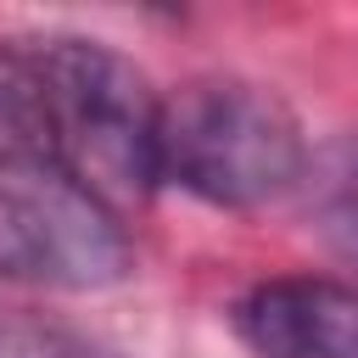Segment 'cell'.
Masks as SVG:
<instances>
[{
  "label": "cell",
  "instance_id": "6da1fadb",
  "mask_svg": "<svg viewBox=\"0 0 358 358\" xmlns=\"http://www.w3.org/2000/svg\"><path fill=\"white\" fill-rule=\"evenodd\" d=\"M157 112L151 78L112 45L84 34H17L0 45V117L17 145L117 218L157 185Z\"/></svg>",
  "mask_w": 358,
  "mask_h": 358
},
{
  "label": "cell",
  "instance_id": "7a4b0ae2",
  "mask_svg": "<svg viewBox=\"0 0 358 358\" xmlns=\"http://www.w3.org/2000/svg\"><path fill=\"white\" fill-rule=\"evenodd\" d=\"M157 168L213 207H263L302 185L308 140L296 112L235 73H207L162 95Z\"/></svg>",
  "mask_w": 358,
  "mask_h": 358
},
{
  "label": "cell",
  "instance_id": "3957f363",
  "mask_svg": "<svg viewBox=\"0 0 358 358\" xmlns=\"http://www.w3.org/2000/svg\"><path fill=\"white\" fill-rule=\"evenodd\" d=\"M129 263V229L106 201L22 145L0 151V274L56 291H101L117 285Z\"/></svg>",
  "mask_w": 358,
  "mask_h": 358
},
{
  "label": "cell",
  "instance_id": "277c9868",
  "mask_svg": "<svg viewBox=\"0 0 358 358\" xmlns=\"http://www.w3.org/2000/svg\"><path fill=\"white\" fill-rule=\"evenodd\" d=\"M235 336L257 358H358V285L330 274L257 280L235 302Z\"/></svg>",
  "mask_w": 358,
  "mask_h": 358
},
{
  "label": "cell",
  "instance_id": "5b68a950",
  "mask_svg": "<svg viewBox=\"0 0 358 358\" xmlns=\"http://www.w3.org/2000/svg\"><path fill=\"white\" fill-rule=\"evenodd\" d=\"M296 190H302L308 218L324 235V246L358 268V134H341L319 157H308Z\"/></svg>",
  "mask_w": 358,
  "mask_h": 358
},
{
  "label": "cell",
  "instance_id": "8992f818",
  "mask_svg": "<svg viewBox=\"0 0 358 358\" xmlns=\"http://www.w3.org/2000/svg\"><path fill=\"white\" fill-rule=\"evenodd\" d=\"M0 358H117V352L56 319H39L34 308L0 302Z\"/></svg>",
  "mask_w": 358,
  "mask_h": 358
}]
</instances>
